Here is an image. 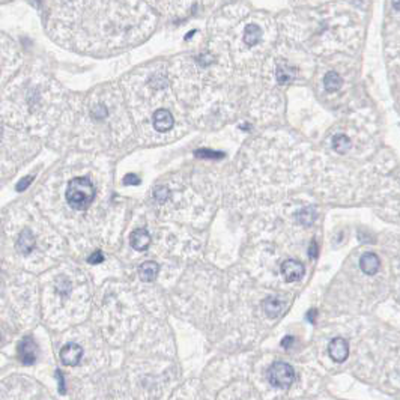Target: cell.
<instances>
[{
  "label": "cell",
  "instance_id": "6da1fadb",
  "mask_svg": "<svg viewBox=\"0 0 400 400\" xmlns=\"http://www.w3.org/2000/svg\"><path fill=\"white\" fill-rule=\"evenodd\" d=\"M93 199H95V187L88 178H76L68 184L66 200L74 209L77 211L86 209L93 202Z\"/></svg>",
  "mask_w": 400,
  "mask_h": 400
},
{
  "label": "cell",
  "instance_id": "7a4b0ae2",
  "mask_svg": "<svg viewBox=\"0 0 400 400\" xmlns=\"http://www.w3.org/2000/svg\"><path fill=\"white\" fill-rule=\"evenodd\" d=\"M268 379L271 385L277 388H289L295 381V372L290 364L277 361L272 362L271 367L268 369Z\"/></svg>",
  "mask_w": 400,
  "mask_h": 400
},
{
  "label": "cell",
  "instance_id": "3957f363",
  "mask_svg": "<svg viewBox=\"0 0 400 400\" xmlns=\"http://www.w3.org/2000/svg\"><path fill=\"white\" fill-rule=\"evenodd\" d=\"M17 356L20 359L21 364L24 366H32L35 364L37 358H38V345L35 343V340L32 337H24L17 348Z\"/></svg>",
  "mask_w": 400,
  "mask_h": 400
},
{
  "label": "cell",
  "instance_id": "277c9868",
  "mask_svg": "<svg viewBox=\"0 0 400 400\" xmlns=\"http://www.w3.org/2000/svg\"><path fill=\"white\" fill-rule=\"evenodd\" d=\"M281 274L284 277L286 281L292 283V281H298L303 278L304 275V265L298 261L294 259H287L281 264Z\"/></svg>",
  "mask_w": 400,
  "mask_h": 400
},
{
  "label": "cell",
  "instance_id": "5b68a950",
  "mask_svg": "<svg viewBox=\"0 0 400 400\" xmlns=\"http://www.w3.org/2000/svg\"><path fill=\"white\" fill-rule=\"evenodd\" d=\"M60 361L65 366H77L83 356V348L77 343H68L60 349Z\"/></svg>",
  "mask_w": 400,
  "mask_h": 400
},
{
  "label": "cell",
  "instance_id": "8992f818",
  "mask_svg": "<svg viewBox=\"0 0 400 400\" xmlns=\"http://www.w3.org/2000/svg\"><path fill=\"white\" fill-rule=\"evenodd\" d=\"M328 354L330 356L336 361V362H343L348 355H349V346L348 342L345 339L336 337L331 340L330 346H328Z\"/></svg>",
  "mask_w": 400,
  "mask_h": 400
},
{
  "label": "cell",
  "instance_id": "52a82bcc",
  "mask_svg": "<svg viewBox=\"0 0 400 400\" xmlns=\"http://www.w3.org/2000/svg\"><path fill=\"white\" fill-rule=\"evenodd\" d=\"M154 127L160 133H166L173 127V116L169 110L160 108L154 113Z\"/></svg>",
  "mask_w": 400,
  "mask_h": 400
},
{
  "label": "cell",
  "instance_id": "ba28073f",
  "mask_svg": "<svg viewBox=\"0 0 400 400\" xmlns=\"http://www.w3.org/2000/svg\"><path fill=\"white\" fill-rule=\"evenodd\" d=\"M35 248V236L30 229H23L17 239V250L21 254H29Z\"/></svg>",
  "mask_w": 400,
  "mask_h": 400
},
{
  "label": "cell",
  "instance_id": "9c48e42d",
  "mask_svg": "<svg viewBox=\"0 0 400 400\" xmlns=\"http://www.w3.org/2000/svg\"><path fill=\"white\" fill-rule=\"evenodd\" d=\"M151 244V236L146 229H135L131 233V247L137 251H144Z\"/></svg>",
  "mask_w": 400,
  "mask_h": 400
},
{
  "label": "cell",
  "instance_id": "30bf717a",
  "mask_svg": "<svg viewBox=\"0 0 400 400\" xmlns=\"http://www.w3.org/2000/svg\"><path fill=\"white\" fill-rule=\"evenodd\" d=\"M379 258L375 254V253H366V254H362L361 256V259H359V268H361V271L364 272V274H367V275H373V274H376L378 272V269H379Z\"/></svg>",
  "mask_w": 400,
  "mask_h": 400
},
{
  "label": "cell",
  "instance_id": "8fae6325",
  "mask_svg": "<svg viewBox=\"0 0 400 400\" xmlns=\"http://www.w3.org/2000/svg\"><path fill=\"white\" fill-rule=\"evenodd\" d=\"M262 307H264V311L267 313L268 317H277L284 309V303L277 297H269L264 301Z\"/></svg>",
  "mask_w": 400,
  "mask_h": 400
},
{
  "label": "cell",
  "instance_id": "7c38bea8",
  "mask_svg": "<svg viewBox=\"0 0 400 400\" xmlns=\"http://www.w3.org/2000/svg\"><path fill=\"white\" fill-rule=\"evenodd\" d=\"M160 271V265L155 262H144L141 267L138 268V275L143 281H154L155 277L158 275Z\"/></svg>",
  "mask_w": 400,
  "mask_h": 400
},
{
  "label": "cell",
  "instance_id": "4fadbf2b",
  "mask_svg": "<svg viewBox=\"0 0 400 400\" xmlns=\"http://www.w3.org/2000/svg\"><path fill=\"white\" fill-rule=\"evenodd\" d=\"M262 38V30L258 24H248L244 30V43L248 47L256 45Z\"/></svg>",
  "mask_w": 400,
  "mask_h": 400
},
{
  "label": "cell",
  "instance_id": "5bb4252c",
  "mask_svg": "<svg viewBox=\"0 0 400 400\" xmlns=\"http://www.w3.org/2000/svg\"><path fill=\"white\" fill-rule=\"evenodd\" d=\"M323 83H325V89L328 92H337L342 88L343 82H342V77L336 71H330L328 74H325Z\"/></svg>",
  "mask_w": 400,
  "mask_h": 400
},
{
  "label": "cell",
  "instance_id": "9a60e30c",
  "mask_svg": "<svg viewBox=\"0 0 400 400\" xmlns=\"http://www.w3.org/2000/svg\"><path fill=\"white\" fill-rule=\"evenodd\" d=\"M333 146L337 154H346L351 149V140L345 134H337L333 138Z\"/></svg>",
  "mask_w": 400,
  "mask_h": 400
},
{
  "label": "cell",
  "instance_id": "2e32d148",
  "mask_svg": "<svg viewBox=\"0 0 400 400\" xmlns=\"http://www.w3.org/2000/svg\"><path fill=\"white\" fill-rule=\"evenodd\" d=\"M297 220L303 226H311L313 222L316 220V209L313 206H307V208L301 209L297 214Z\"/></svg>",
  "mask_w": 400,
  "mask_h": 400
},
{
  "label": "cell",
  "instance_id": "e0dca14e",
  "mask_svg": "<svg viewBox=\"0 0 400 400\" xmlns=\"http://www.w3.org/2000/svg\"><path fill=\"white\" fill-rule=\"evenodd\" d=\"M294 77H295V71H294L290 66H287L286 63H283V65L278 66V69H277V80H278V83L286 85V83H289Z\"/></svg>",
  "mask_w": 400,
  "mask_h": 400
},
{
  "label": "cell",
  "instance_id": "ac0fdd59",
  "mask_svg": "<svg viewBox=\"0 0 400 400\" xmlns=\"http://www.w3.org/2000/svg\"><path fill=\"white\" fill-rule=\"evenodd\" d=\"M154 199H155L157 202H160V203L166 202V200L169 199V190H167L166 187H157V188L154 190Z\"/></svg>",
  "mask_w": 400,
  "mask_h": 400
},
{
  "label": "cell",
  "instance_id": "d6986e66",
  "mask_svg": "<svg viewBox=\"0 0 400 400\" xmlns=\"http://www.w3.org/2000/svg\"><path fill=\"white\" fill-rule=\"evenodd\" d=\"M196 157H200V158H222V152H212V151H208V149H199L194 152Z\"/></svg>",
  "mask_w": 400,
  "mask_h": 400
},
{
  "label": "cell",
  "instance_id": "ffe728a7",
  "mask_svg": "<svg viewBox=\"0 0 400 400\" xmlns=\"http://www.w3.org/2000/svg\"><path fill=\"white\" fill-rule=\"evenodd\" d=\"M56 378L59 381V393L60 394H66V387H65V378L63 373L60 370H56Z\"/></svg>",
  "mask_w": 400,
  "mask_h": 400
},
{
  "label": "cell",
  "instance_id": "44dd1931",
  "mask_svg": "<svg viewBox=\"0 0 400 400\" xmlns=\"http://www.w3.org/2000/svg\"><path fill=\"white\" fill-rule=\"evenodd\" d=\"M102 261H104V256H102L101 251H95L92 256H89V259H88V262L92 264V265H95V264H101Z\"/></svg>",
  "mask_w": 400,
  "mask_h": 400
},
{
  "label": "cell",
  "instance_id": "7402d4cb",
  "mask_svg": "<svg viewBox=\"0 0 400 400\" xmlns=\"http://www.w3.org/2000/svg\"><path fill=\"white\" fill-rule=\"evenodd\" d=\"M32 176H27V178H24L23 180H20L18 184H17V191H23V190H26L29 185H30V182H32Z\"/></svg>",
  "mask_w": 400,
  "mask_h": 400
},
{
  "label": "cell",
  "instance_id": "603a6c76",
  "mask_svg": "<svg viewBox=\"0 0 400 400\" xmlns=\"http://www.w3.org/2000/svg\"><path fill=\"white\" fill-rule=\"evenodd\" d=\"M124 184H125V185H130V184H131V185H138V184H140V179L137 178L135 175H127V176L124 178Z\"/></svg>",
  "mask_w": 400,
  "mask_h": 400
},
{
  "label": "cell",
  "instance_id": "cb8c5ba5",
  "mask_svg": "<svg viewBox=\"0 0 400 400\" xmlns=\"http://www.w3.org/2000/svg\"><path fill=\"white\" fill-rule=\"evenodd\" d=\"M309 256H310V259H316V256H317V244H316V241H311L310 248H309Z\"/></svg>",
  "mask_w": 400,
  "mask_h": 400
},
{
  "label": "cell",
  "instance_id": "d4e9b609",
  "mask_svg": "<svg viewBox=\"0 0 400 400\" xmlns=\"http://www.w3.org/2000/svg\"><path fill=\"white\" fill-rule=\"evenodd\" d=\"M292 343H294V337H290V336H287V337H284V339L281 340V346H283V348H289Z\"/></svg>",
  "mask_w": 400,
  "mask_h": 400
},
{
  "label": "cell",
  "instance_id": "484cf974",
  "mask_svg": "<svg viewBox=\"0 0 400 400\" xmlns=\"http://www.w3.org/2000/svg\"><path fill=\"white\" fill-rule=\"evenodd\" d=\"M316 314H317V311L316 310H309V313H307V320L309 322H311V323H314V320H316Z\"/></svg>",
  "mask_w": 400,
  "mask_h": 400
},
{
  "label": "cell",
  "instance_id": "4316f807",
  "mask_svg": "<svg viewBox=\"0 0 400 400\" xmlns=\"http://www.w3.org/2000/svg\"><path fill=\"white\" fill-rule=\"evenodd\" d=\"M393 6H394V8H397V9H400V3H399V2H394V3H393Z\"/></svg>",
  "mask_w": 400,
  "mask_h": 400
},
{
  "label": "cell",
  "instance_id": "83f0119b",
  "mask_svg": "<svg viewBox=\"0 0 400 400\" xmlns=\"http://www.w3.org/2000/svg\"><path fill=\"white\" fill-rule=\"evenodd\" d=\"M0 137H2V130H0Z\"/></svg>",
  "mask_w": 400,
  "mask_h": 400
}]
</instances>
